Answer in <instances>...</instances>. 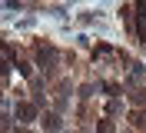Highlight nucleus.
<instances>
[{
	"mask_svg": "<svg viewBox=\"0 0 146 133\" xmlns=\"http://www.w3.org/2000/svg\"><path fill=\"white\" fill-rule=\"evenodd\" d=\"M17 120H23V123L36 120V106L33 103H17Z\"/></svg>",
	"mask_w": 146,
	"mask_h": 133,
	"instance_id": "obj_1",
	"label": "nucleus"
},
{
	"mask_svg": "<svg viewBox=\"0 0 146 133\" xmlns=\"http://www.w3.org/2000/svg\"><path fill=\"white\" fill-rule=\"evenodd\" d=\"M36 60H40V67H50V63L56 60V53L50 50V47H46V50H43V47H40V50H36Z\"/></svg>",
	"mask_w": 146,
	"mask_h": 133,
	"instance_id": "obj_2",
	"label": "nucleus"
},
{
	"mask_svg": "<svg viewBox=\"0 0 146 133\" xmlns=\"http://www.w3.org/2000/svg\"><path fill=\"white\" fill-rule=\"evenodd\" d=\"M43 126H46L50 133H56L60 126H63V123H60V113H46V116H43Z\"/></svg>",
	"mask_w": 146,
	"mask_h": 133,
	"instance_id": "obj_3",
	"label": "nucleus"
},
{
	"mask_svg": "<svg viewBox=\"0 0 146 133\" xmlns=\"http://www.w3.org/2000/svg\"><path fill=\"white\" fill-rule=\"evenodd\" d=\"M129 120H133L136 126H146V110H133V113H129Z\"/></svg>",
	"mask_w": 146,
	"mask_h": 133,
	"instance_id": "obj_4",
	"label": "nucleus"
},
{
	"mask_svg": "<svg viewBox=\"0 0 146 133\" xmlns=\"http://www.w3.org/2000/svg\"><path fill=\"white\" fill-rule=\"evenodd\" d=\"M96 133H116L113 120H100V123H96Z\"/></svg>",
	"mask_w": 146,
	"mask_h": 133,
	"instance_id": "obj_5",
	"label": "nucleus"
},
{
	"mask_svg": "<svg viewBox=\"0 0 146 133\" xmlns=\"http://www.w3.org/2000/svg\"><path fill=\"white\" fill-rule=\"evenodd\" d=\"M133 103H146V90H136L133 93Z\"/></svg>",
	"mask_w": 146,
	"mask_h": 133,
	"instance_id": "obj_6",
	"label": "nucleus"
}]
</instances>
